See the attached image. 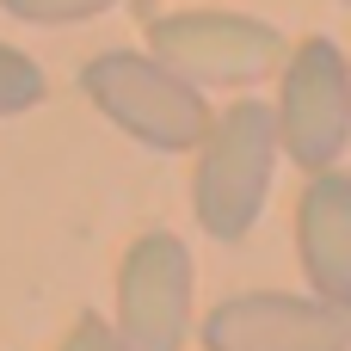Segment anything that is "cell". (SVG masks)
Instances as JSON below:
<instances>
[{"label":"cell","mask_w":351,"mask_h":351,"mask_svg":"<svg viewBox=\"0 0 351 351\" xmlns=\"http://www.w3.org/2000/svg\"><path fill=\"white\" fill-rule=\"evenodd\" d=\"M278 111L265 99H234L222 117H210L197 142V173H191V210L197 228L216 234L222 247L247 241L265 216L271 173H278Z\"/></svg>","instance_id":"obj_1"},{"label":"cell","mask_w":351,"mask_h":351,"mask_svg":"<svg viewBox=\"0 0 351 351\" xmlns=\"http://www.w3.org/2000/svg\"><path fill=\"white\" fill-rule=\"evenodd\" d=\"M80 93L142 148L154 154H185L204 142L210 130V99L204 86L179 80L160 56L148 49H99L86 68H80Z\"/></svg>","instance_id":"obj_2"},{"label":"cell","mask_w":351,"mask_h":351,"mask_svg":"<svg viewBox=\"0 0 351 351\" xmlns=\"http://www.w3.org/2000/svg\"><path fill=\"white\" fill-rule=\"evenodd\" d=\"M148 56H160L191 86H253L284 62V31L253 12L185 6L148 25Z\"/></svg>","instance_id":"obj_3"},{"label":"cell","mask_w":351,"mask_h":351,"mask_svg":"<svg viewBox=\"0 0 351 351\" xmlns=\"http://www.w3.org/2000/svg\"><path fill=\"white\" fill-rule=\"evenodd\" d=\"M278 148L302 167H339L351 148V62L333 37H302L278 62Z\"/></svg>","instance_id":"obj_4"},{"label":"cell","mask_w":351,"mask_h":351,"mask_svg":"<svg viewBox=\"0 0 351 351\" xmlns=\"http://www.w3.org/2000/svg\"><path fill=\"white\" fill-rule=\"evenodd\" d=\"M191 247L167 228H148L123 247L117 265V339L123 351H179L191 339Z\"/></svg>","instance_id":"obj_5"},{"label":"cell","mask_w":351,"mask_h":351,"mask_svg":"<svg viewBox=\"0 0 351 351\" xmlns=\"http://www.w3.org/2000/svg\"><path fill=\"white\" fill-rule=\"evenodd\" d=\"M204 351H351V308L327 296L247 290L204 315Z\"/></svg>","instance_id":"obj_6"},{"label":"cell","mask_w":351,"mask_h":351,"mask_svg":"<svg viewBox=\"0 0 351 351\" xmlns=\"http://www.w3.org/2000/svg\"><path fill=\"white\" fill-rule=\"evenodd\" d=\"M296 253L315 296L351 308V173L321 167L296 197Z\"/></svg>","instance_id":"obj_7"},{"label":"cell","mask_w":351,"mask_h":351,"mask_svg":"<svg viewBox=\"0 0 351 351\" xmlns=\"http://www.w3.org/2000/svg\"><path fill=\"white\" fill-rule=\"evenodd\" d=\"M43 93H49L43 68H37V62H31L25 49L0 43V117H19V111L43 105Z\"/></svg>","instance_id":"obj_8"},{"label":"cell","mask_w":351,"mask_h":351,"mask_svg":"<svg viewBox=\"0 0 351 351\" xmlns=\"http://www.w3.org/2000/svg\"><path fill=\"white\" fill-rule=\"evenodd\" d=\"M0 6L25 25H80V19H99L123 0H0Z\"/></svg>","instance_id":"obj_9"},{"label":"cell","mask_w":351,"mask_h":351,"mask_svg":"<svg viewBox=\"0 0 351 351\" xmlns=\"http://www.w3.org/2000/svg\"><path fill=\"white\" fill-rule=\"evenodd\" d=\"M56 351H123V339H117V327L111 321H99V315H80L74 327H68V339Z\"/></svg>","instance_id":"obj_10"},{"label":"cell","mask_w":351,"mask_h":351,"mask_svg":"<svg viewBox=\"0 0 351 351\" xmlns=\"http://www.w3.org/2000/svg\"><path fill=\"white\" fill-rule=\"evenodd\" d=\"M346 62H351V56H346Z\"/></svg>","instance_id":"obj_11"}]
</instances>
